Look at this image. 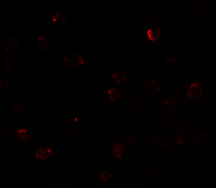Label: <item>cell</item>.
Instances as JSON below:
<instances>
[{
  "mask_svg": "<svg viewBox=\"0 0 216 188\" xmlns=\"http://www.w3.org/2000/svg\"><path fill=\"white\" fill-rule=\"evenodd\" d=\"M28 131L26 129H21L18 130L17 134L18 136L20 137L23 140H28V138L29 139L30 137V134H29Z\"/></svg>",
  "mask_w": 216,
  "mask_h": 188,
  "instance_id": "cell-4",
  "label": "cell"
},
{
  "mask_svg": "<svg viewBox=\"0 0 216 188\" xmlns=\"http://www.w3.org/2000/svg\"><path fill=\"white\" fill-rule=\"evenodd\" d=\"M125 148L120 144H114L112 145L111 150L113 154L118 158L121 157L125 151Z\"/></svg>",
  "mask_w": 216,
  "mask_h": 188,
  "instance_id": "cell-2",
  "label": "cell"
},
{
  "mask_svg": "<svg viewBox=\"0 0 216 188\" xmlns=\"http://www.w3.org/2000/svg\"><path fill=\"white\" fill-rule=\"evenodd\" d=\"M79 121V118L78 117H76L74 118V121L75 122H78Z\"/></svg>",
  "mask_w": 216,
  "mask_h": 188,
  "instance_id": "cell-5",
  "label": "cell"
},
{
  "mask_svg": "<svg viewBox=\"0 0 216 188\" xmlns=\"http://www.w3.org/2000/svg\"><path fill=\"white\" fill-rule=\"evenodd\" d=\"M113 176L111 171L109 170H105L102 171L100 174L99 179L102 181H107L112 178Z\"/></svg>",
  "mask_w": 216,
  "mask_h": 188,
  "instance_id": "cell-3",
  "label": "cell"
},
{
  "mask_svg": "<svg viewBox=\"0 0 216 188\" xmlns=\"http://www.w3.org/2000/svg\"><path fill=\"white\" fill-rule=\"evenodd\" d=\"M147 36L150 41H156L160 37V30L158 28L150 29L148 30Z\"/></svg>",
  "mask_w": 216,
  "mask_h": 188,
  "instance_id": "cell-1",
  "label": "cell"
}]
</instances>
